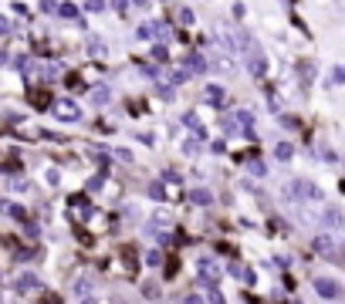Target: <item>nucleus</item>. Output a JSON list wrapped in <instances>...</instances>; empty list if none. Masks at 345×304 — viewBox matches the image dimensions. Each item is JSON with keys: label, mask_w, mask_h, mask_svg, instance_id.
<instances>
[{"label": "nucleus", "mask_w": 345, "mask_h": 304, "mask_svg": "<svg viewBox=\"0 0 345 304\" xmlns=\"http://www.w3.org/2000/svg\"><path fill=\"white\" fill-rule=\"evenodd\" d=\"M55 112H58V119H64V122H78L81 119V108L75 102H58Z\"/></svg>", "instance_id": "obj_1"}, {"label": "nucleus", "mask_w": 345, "mask_h": 304, "mask_svg": "<svg viewBox=\"0 0 345 304\" xmlns=\"http://www.w3.org/2000/svg\"><path fill=\"white\" fill-rule=\"evenodd\" d=\"M183 71L186 74H203L207 71V58L203 54H186L183 58Z\"/></svg>", "instance_id": "obj_2"}, {"label": "nucleus", "mask_w": 345, "mask_h": 304, "mask_svg": "<svg viewBox=\"0 0 345 304\" xmlns=\"http://www.w3.org/2000/svg\"><path fill=\"white\" fill-rule=\"evenodd\" d=\"M315 291H318L321 297H329V301H335V297H338V284L332 277H318V280H315Z\"/></svg>", "instance_id": "obj_3"}, {"label": "nucleus", "mask_w": 345, "mask_h": 304, "mask_svg": "<svg viewBox=\"0 0 345 304\" xmlns=\"http://www.w3.org/2000/svg\"><path fill=\"white\" fill-rule=\"evenodd\" d=\"M38 288V277H34V274H21V277H17V291H21V294H27V291H34Z\"/></svg>", "instance_id": "obj_4"}, {"label": "nucleus", "mask_w": 345, "mask_h": 304, "mask_svg": "<svg viewBox=\"0 0 345 304\" xmlns=\"http://www.w3.org/2000/svg\"><path fill=\"white\" fill-rule=\"evenodd\" d=\"M264 71H267V61L261 54H250V74H257V78H264Z\"/></svg>", "instance_id": "obj_5"}, {"label": "nucleus", "mask_w": 345, "mask_h": 304, "mask_svg": "<svg viewBox=\"0 0 345 304\" xmlns=\"http://www.w3.org/2000/svg\"><path fill=\"white\" fill-rule=\"evenodd\" d=\"M190 200L196 203V206H210V203H213V196H210V189H193Z\"/></svg>", "instance_id": "obj_6"}, {"label": "nucleus", "mask_w": 345, "mask_h": 304, "mask_svg": "<svg viewBox=\"0 0 345 304\" xmlns=\"http://www.w3.org/2000/svg\"><path fill=\"white\" fill-rule=\"evenodd\" d=\"M207 102L210 105H224V88H220V85H207Z\"/></svg>", "instance_id": "obj_7"}, {"label": "nucleus", "mask_w": 345, "mask_h": 304, "mask_svg": "<svg viewBox=\"0 0 345 304\" xmlns=\"http://www.w3.org/2000/svg\"><path fill=\"white\" fill-rule=\"evenodd\" d=\"M55 14H61L64 21H75V17H78V7H75V4H58Z\"/></svg>", "instance_id": "obj_8"}, {"label": "nucleus", "mask_w": 345, "mask_h": 304, "mask_svg": "<svg viewBox=\"0 0 345 304\" xmlns=\"http://www.w3.org/2000/svg\"><path fill=\"white\" fill-rule=\"evenodd\" d=\"M312 247L318 250V254H332V240L325 237V233H318V237H315V243H312Z\"/></svg>", "instance_id": "obj_9"}, {"label": "nucleus", "mask_w": 345, "mask_h": 304, "mask_svg": "<svg viewBox=\"0 0 345 304\" xmlns=\"http://www.w3.org/2000/svg\"><path fill=\"white\" fill-rule=\"evenodd\" d=\"M88 54H95V58L105 54V41H102V37H92V41H88Z\"/></svg>", "instance_id": "obj_10"}, {"label": "nucleus", "mask_w": 345, "mask_h": 304, "mask_svg": "<svg viewBox=\"0 0 345 304\" xmlns=\"http://www.w3.org/2000/svg\"><path fill=\"white\" fill-rule=\"evenodd\" d=\"M92 102L105 105V102H108V88H92Z\"/></svg>", "instance_id": "obj_11"}, {"label": "nucleus", "mask_w": 345, "mask_h": 304, "mask_svg": "<svg viewBox=\"0 0 345 304\" xmlns=\"http://www.w3.org/2000/svg\"><path fill=\"white\" fill-rule=\"evenodd\" d=\"M291 156H295V149H291L288 142H281V145H278V159H281V162H288Z\"/></svg>", "instance_id": "obj_12"}, {"label": "nucleus", "mask_w": 345, "mask_h": 304, "mask_svg": "<svg viewBox=\"0 0 345 304\" xmlns=\"http://www.w3.org/2000/svg\"><path fill=\"white\" fill-rule=\"evenodd\" d=\"M146 264H149V267H159L162 264V254H159V250H149V254H146Z\"/></svg>", "instance_id": "obj_13"}, {"label": "nucleus", "mask_w": 345, "mask_h": 304, "mask_svg": "<svg viewBox=\"0 0 345 304\" xmlns=\"http://www.w3.org/2000/svg\"><path fill=\"white\" fill-rule=\"evenodd\" d=\"M207 297H210V304H227L224 301V294H220L217 288H213V284H210V291H207Z\"/></svg>", "instance_id": "obj_14"}, {"label": "nucleus", "mask_w": 345, "mask_h": 304, "mask_svg": "<svg viewBox=\"0 0 345 304\" xmlns=\"http://www.w3.org/2000/svg\"><path fill=\"white\" fill-rule=\"evenodd\" d=\"M7 206V213L14 216V220H24V206H14V203H4Z\"/></svg>", "instance_id": "obj_15"}, {"label": "nucleus", "mask_w": 345, "mask_h": 304, "mask_svg": "<svg viewBox=\"0 0 345 304\" xmlns=\"http://www.w3.org/2000/svg\"><path fill=\"white\" fill-rule=\"evenodd\" d=\"M196 149H200V139H186V142H183V152H186V156H193Z\"/></svg>", "instance_id": "obj_16"}, {"label": "nucleus", "mask_w": 345, "mask_h": 304, "mask_svg": "<svg viewBox=\"0 0 345 304\" xmlns=\"http://www.w3.org/2000/svg\"><path fill=\"white\" fill-rule=\"evenodd\" d=\"M41 74H44V81H55L58 78V68H55V64H48V68H41Z\"/></svg>", "instance_id": "obj_17"}, {"label": "nucleus", "mask_w": 345, "mask_h": 304, "mask_svg": "<svg viewBox=\"0 0 345 304\" xmlns=\"http://www.w3.org/2000/svg\"><path fill=\"white\" fill-rule=\"evenodd\" d=\"M75 291H78V294L85 297V294H88V291H92V280H88V277H85V280H78V288H75Z\"/></svg>", "instance_id": "obj_18"}, {"label": "nucleus", "mask_w": 345, "mask_h": 304, "mask_svg": "<svg viewBox=\"0 0 345 304\" xmlns=\"http://www.w3.org/2000/svg\"><path fill=\"white\" fill-rule=\"evenodd\" d=\"M179 21H183V24H193V10L190 7H179Z\"/></svg>", "instance_id": "obj_19"}, {"label": "nucleus", "mask_w": 345, "mask_h": 304, "mask_svg": "<svg viewBox=\"0 0 345 304\" xmlns=\"http://www.w3.org/2000/svg\"><path fill=\"white\" fill-rule=\"evenodd\" d=\"M10 31H14V24H10L7 17H0V34H10Z\"/></svg>", "instance_id": "obj_20"}, {"label": "nucleus", "mask_w": 345, "mask_h": 304, "mask_svg": "<svg viewBox=\"0 0 345 304\" xmlns=\"http://www.w3.org/2000/svg\"><path fill=\"white\" fill-rule=\"evenodd\" d=\"M224 149H227V145L220 142V139H217V142H210V152H213V156H220V152H224Z\"/></svg>", "instance_id": "obj_21"}, {"label": "nucleus", "mask_w": 345, "mask_h": 304, "mask_svg": "<svg viewBox=\"0 0 345 304\" xmlns=\"http://www.w3.org/2000/svg\"><path fill=\"white\" fill-rule=\"evenodd\" d=\"M153 58H156V61H166V48H162V44H159V48H153Z\"/></svg>", "instance_id": "obj_22"}, {"label": "nucleus", "mask_w": 345, "mask_h": 304, "mask_svg": "<svg viewBox=\"0 0 345 304\" xmlns=\"http://www.w3.org/2000/svg\"><path fill=\"white\" fill-rule=\"evenodd\" d=\"M105 4H98V0H92V4H85V10H92V14H98V10H102Z\"/></svg>", "instance_id": "obj_23"}, {"label": "nucleus", "mask_w": 345, "mask_h": 304, "mask_svg": "<svg viewBox=\"0 0 345 304\" xmlns=\"http://www.w3.org/2000/svg\"><path fill=\"white\" fill-rule=\"evenodd\" d=\"M325 220H329V223H338L342 216H338V210H329V213H325Z\"/></svg>", "instance_id": "obj_24"}, {"label": "nucleus", "mask_w": 345, "mask_h": 304, "mask_svg": "<svg viewBox=\"0 0 345 304\" xmlns=\"http://www.w3.org/2000/svg\"><path fill=\"white\" fill-rule=\"evenodd\" d=\"M48 183H51V186L61 183V179H58V169H48Z\"/></svg>", "instance_id": "obj_25"}, {"label": "nucleus", "mask_w": 345, "mask_h": 304, "mask_svg": "<svg viewBox=\"0 0 345 304\" xmlns=\"http://www.w3.org/2000/svg\"><path fill=\"white\" fill-rule=\"evenodd\" d=\"M183 304H203V297H196V294H186V297H183Z\"/></svg>", "instance_id": "obj_26"}, {"label": "nucleus", "mask_w": 345, "mask_h": 304, "mask_svg": "<svg viewBox=\"0 0 345 304\" xmlns=\"http://www.w3.org/2000/svg\"><path fill=\"white\" fill-rule=\"evenodd\" d=\"M4 61H7V54H4V51H0V64H4Z\"/></svg>", "instance_id": "obj_27"}, {"label": "nucleus", "mask_w": 345, "mask_h": 304, "mask_svg": "<svg viewBox=\"0 0 345 304\" xmlns=\"http://www.w3.org/2000/svg\"><path fill=\"white\" fill-rule=\"evenodd\" d=\"M295 304H301V301H295Z\"/></svg>", "instance_id": "obj_28"}]
</instances>
